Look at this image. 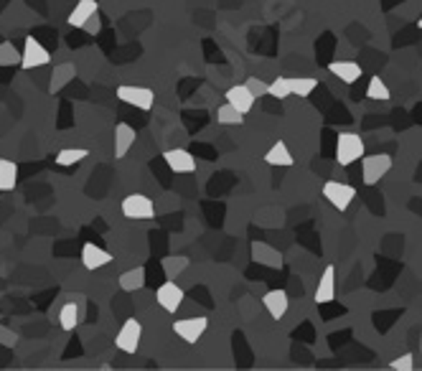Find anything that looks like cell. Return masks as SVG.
Segmentation results:
<instances>
[{"label": "cell", "instance_id": "cell-1", "mask_svg": "<svg viewBox=\"0 0 422 371\" xmlns=\"http://www.w3.org/2000/svg\"><path fill=\"white\" fill-rule=\"evenodd\" d=\"M367 155V145L359 133H338V140H336V160L338 166L349 168L351 163L362 160Z\"/></svg>", "mask_w": 422, "mask_h": 371}, {"label": "cell", "instance_id": "cell-2", "mask_svg": "<svg viewBox=\"0 0 422 371\" xmlns=\"http://www.w3.org/2000/svg\"><path fill=\"white\" fill-rule=\"evenodd\" d=\"M392 155L389 152H374V155H364L362 158V181L367 186H376L379 181L392 171Z\"/></svg>", "mask_w": 422, "mask_h": 371}, {"label": "cell", "instance_id": "cell-3", "mask_svg": "<svg viewBox=\"0 0 422 371\" xmlns=\"http://www.w3.org/2000/svg\"><path fill=\"white\" fill-rule=\"evenodd\" d=\"M323 199L334 206L336 211H349L351 201L356 199V188L349 183H341V181H326L323 183Z\"/></svg>", "mask_w": 422, "mask_h": 371}, {"label": "cell", "instance_id": "cell-4", "mask_svg": "<svg viewBox=\"0 0 422 371\" xmlns=\"http://www.w3.org/2000/svg\"><path fill=\"white\" fill-rule=\"evenodd\" d=\"M209 328V318L206 315H191V318H178L173 323V333L181 341H186V344L196 346L199 341H202V336L206 333Z\"/></svg>", "mask_w": 422, "mask_h": 371}, {"label": "cell", "instance_id": "cell-5", "mask_svg": "<svg viewBox=\"0 0 422 371\" xmlns=\"http://www.w3.org/2000/svg\"><path fill=\"white\" fill-rule=\"evenodd\" d=\"M117 100H122L125 105L135 107V110H153L155 105V92L153 89H147V86H130V84H122L117 86Z\"/></svg>", "mask_w": 422, "mask_h": 371}, {"label": "cell", "instance_id": "cell-6", "mask_svg": "<svg viewBox=\"0 0 422 371\" xmlns=\"http://www.w3.org/2000/svg\"><path fill=\"white\" fill-rule=\"evenodd\" d=\"M122 214L128 216V219H153L155 216V204L150 196H145V193H130V196H125L122 199Z\"/></svg>", "mask_w": 422, "mask_h": 371}, {"label": "cell", "instance_id": "cell-7", "mask_svg": "<svg viewBox=\"0 0 422 371\" xmlns=\"http://www.w3.org/2000/svg\"><path fill=\"white\" fill-rule=\"evenodd\" d=\"M140 338H143V323L138 318H128L120 325L117 336H114V346L122 353H135L140 349Z\"/></svg>", "mask_w": 422, "mask_h": 371}, {"label": "cell", "instance_id": "cell-8", "mask_svg": "<svg viewBox=\"0 0 422 371\" xmlns=\"http://www.w3.org/2000/svg\"><path fill=\"white\" fill-rule=\"evenodd\" d=\"M48 61H51V53H48V48L44 46L41 41H36L34 36H28L26 44H23V51H20V69L31 72V69L46 67Z\"/></svg>", "mask_w": 422, "mask_h": 371}, {"label": "cell", "instance_id": "cell-9", "mask_svg": "<svg viewBox=\"0 0 422 371\" xmlns=\"http://www.w3.org/2000/svg\"><path fill=\"white\" fill-rule=\"evenodd\" d=\"M183 300H186V292H183L181 285H176V282H163L158 290H155V303L161 305L166 313H178L181 311Z\"/></svg>", "mask_w": 422, "mask_h": 371}, {"label": "cell", "instance_id": "cell-10", "mask_svg": "<svg viewBox=\"0 0 422 371\" xmlns=\"http://www.w3.org/2000/svg\"><path fill=\"white\" fill-rule=\"evenodd\" d=\"M262 305H265L270 318L282 320L290 311V295L285 290H280V287H277V290H268L262 295Z\"/></svg>", "mask_w": 422, "mask_h": 371}, {"label": "cell", "instance_id": "cell-11", "mask_svg": "<svg viewBox=\"0 0 422 371\" xmlns=\"http://www.w3.org/2000/svg\"><path fill=\"white\" fill-rule=\"evenodd\" d=\"M163 160L166 166L173 173H194L196 171V158L183 148H171V150L163 152Z\"/></svg>", "mask_w": 422, "mask_h": 371}, {"label": "cell", "instance_id": "cell-12", "mask_svg": "<svg viewBox=\"0 0 422 371\" xmlns=\"http://www.w3.org/2000/svg\"><path fill=\"white\" fill-rule=\"evenodd\" d=\"M97 13H100V3L97 0H79L72 8V13L67 15V23L72 28H84Z\"/></svg>", "mask_w": 422, "mask_h": 371}, {"label": "cell", "instance_id": "cell-13", "mask_svg": "<svg viewBox=\"0 0 422 371\" xmlns=\"http://www.w3.org/2000/svg\"><path fill=\"white\" fill-rule=\"evenodd\" d=\"M329 72L334 74L336 79L343 82V84H356V82L364 77V69L356 64V61H349V59H338V61H331L329 64Z\"/></svg>", "mask_w": 422, "mask_h": 371}, {"label": "cell", "instance_id": "cell-14", "mask_svg": "<svg viewBox=\"0 0 422 371\" xmlns=\"http://www.w3.org/2000/svg\"><path fill=\"white\" fill-rule=\"evenodd\" d=\"M110 262H112V254H110L107 249H102V247L92 245V242H87V245L81 247V265H84V270L89 272L102 270V267H107Z\"/></svg>", "mask_w": 422, "mask_h": 371}, {"label": "cell", "instance_id": "cell-15", "mask_svg": "<svg viewBox=\"0 0 422 371\" xmlns=\"http://www.w3.org/2000/svg\"><path fill=\"white\" fill-rule=\"evenodd\" d=\"M224 100L229 102L232 107H237L242 115H247L252 112V107H255V94L249 92V86L247 84H235V86H229L227 94H224Z\"/></svg>", "mask_w": 422, "mask_h": 371}, {"label": "cell", "instance_id": "cell-16", "mask_svg": "<svg viewBox=\"0 0 422 371\" xmlns=\"http://www.w3.org/2000/svg\"><path fill=\"white\" fill-rule=\"evenodd\" d=\"M135 140H138V133H135V127H130L128 122H120V125L114 127V158L117 160L125 158L130 152V148L135 145Z\"/></svg>", "mask_w": 422, "mask_h": 371}, {"label": "cell", "instance_id": "cell-17", "mask_svg": "<svg viewBox=\"0 0 422 371\" xmlns=\"http://www.w3.org/2000/svg\"><path fill=\"white\" fill-rule=\"evenodd\" d=\"M336 298V270L334 265H329L323 270L321 280H318V287L313 292V300L315 303H331Z\"/></svg>", "mask_w": 422, "mask_h": 371}, {"label": "cell", "instance_id": "cell-18", "mask_svg": "<svg viewBox=\"0 0 422 371\" xmlns=\"http://www.w3.org/2000/svg\"><path fill=\"white\" fill-rule=\"evenodd\" d=\"M265 163H268L270 168H290L295 160H293V152H290V148L285 145L282 140H277L275 145L265 152Z\"/></svg>", "mask_w": 422, "mask_h": 371}, {"label": "cell", "instance_id": "cell-19", "mask_svg": "<svg viewBox=\"0 0 422 371\" xmlns=\"http://www.w3.org/2000/svg\"><path fill=\"white\" fill-rule=\"evenodd\" d=\"M252 259L260 262L265 267H280L282 265V257L277 252L275 247L265 245V242H252Z\"/></svg>", "mask_w": 422, "mask_h": 371}, {"label": "cell", "instance_id": "cell-20", "mask_svg": "<svg viewBox=\"0 0 422 371\" xmlns=\"http://www.w3.org/2000/svg\"><path fill=\"white\" fill-rule=\"evenodd\" d=\"M120 290L122 292H138L145 287V267H133V270L122 272L120 275Z\"/></svg>", "mask_w": 422, "mask_h": 371}, {"label": "cell", "instance_id": "cell-21", "mask_svg": "<svg viewBox=\"0 0 422 371\" xmlns=\"http://www.w3.org/2000/svg\"><path fill=\"white\" fill-rule=\"evenodd\" d=\"M18 183V166L13 160L0 158V191H13Z\"/></svg>", "mask_w": 422, "mask_h": 371}, {"label": "cell", "instance_id": "cell-22", "mask_svg": "<svg viewBox=\"0 0 422 371\" xmlns=\"http://www.w3.org/2000/svg\"><path fill=\"white\" fill-rule=\"evenodd\" d=\"M216 122L219 125H227V127H239L242 122H244V115L237 110V107H232L229 102H224V105L216 110Z\"/></svg>", "mask_w": 422, "mask_h": 371}, {"label": "cell", "instance_id": "cell-23", "mask_svg": "<svg viewBox=\"0 0 422 371\" xmlns=\"http://www.w3.org/2000/svg\"><path fill=\"white\" fill-rule=\"evenodd\" d=\"M59 323L64 331H74L79 325V305L77 303H64L59 311Z\"/></svg>", "mask_w": 422, "mask_h": 371}, {"label": "cell", "instance_id": "cell-24", "mask_svg": "<svg viewBox=\"0 0 422 371\" xmlns=\"http://www.w3.org/2000/svg\"><path fill=\"white\" fill-rule=\"evenodd\" d=\"M290 86H293V94H295V97H301V100H305V97H310V94L315 92V86H318V79H313V77H290Z\"/></svg>", "mask_w": 422, "mask_h": 371}, {"label": "cell", "instance_id": "cell-25", "mask_svg": "<svg viewBox=\"0 0 422 371\" xmlns=\"http://www.w3.org/2000/svg\"><path fill=\"white\" fill-rule=\"evenodd\" d=\"M89 152L84 150V148H64V150L56 152V163L59 166H77V163H81V160L87 158Z\"/></svg>", "mask_w": 422, "mask_h": 371}, {"label": "cell", "instance_id": "cell-26", "mask_svg": "<svg viewBox=\"0 0 422 371\" xmlns=\"http://www.w3.org/2000/svg\"><path fill=\"white\" fill-rule=\"evenodd\" d=\"M367 97L369 100H376V102H387L389 97H392V92H389V86L384 84V79L371 77L367 84Z\"/></svg>", "mask_w": 422, "mask_h": 371}, {"label": "cell", "instance_id": "cell-27", "mask_svg": "<svg viewBox=\"0 0 422 371\" xmlns=\"http://www.w3.org/2000/svg\"><path fill=\"white\" fill-rule=\"evenodd\" d=\"M290 94H293L290 77H277V79L270 82V97H275V100H288Z\"/></svg>", "mask_w": 422, "mask_h": 371}, {"label": "cell", "instance_id": "cell-28", "mask_svg": "<svg viewBox=\"0 0 422 371\" xmlns=\"http://www.w3.org/2000/svg\"><path fill=\"white\" fill-rule=\"evenodd\" d=\"M186 267H188V257H183V254H176V257H166V259H163V270H166L168 278H176V275H181Z\"/></svg>", "mask_w": 422, "mask_h": 371}, {"label": "cell", "instance_id": "cell-29", "mask_svg": "<svg viewBox=\"0 0 422 371\" xmlns=\"http://www.w3.org/2000/svg\"><path fill=\"white\" fill-rule=\"evenodd\" d=\"M13 64H20V53L15 51L11 41H3L0 44V67H13Z\"/></svg>", "mask_w": 422, "mask_h": 371}, {"label": "cell", "instance_id": "cell-30", "mask_svg": "<svg viewBox=\"0 0 422 371\" xmlns=\"http://www.w3.org/2000/svg\"><path fill=\"white\" fill-rule=\"evenodd\" d=\"M69 79H74V67H69V64H64V67H56L54 77H51V92H59L61 86L67 84Z\"/></svg>", "mask_w": 422, "mask_h": 371}, {"label": "cell", "instance_id": "cell-31", "mask_svg": "<svg viewBox=\"0 0 422 371\" xmlns=\"http://www.w3.org/2000/svg\"><path fill=\"white\" fill-rule=\"evenodd\" d=\"M389 369H392V371H412V369H415V356H412V353L395 356L392 361H389Z\"/></svg>", "mask_w": 422, "mask_h": 371}, {"label": "cell", "instance_id": "cell-32", "mask_svg": "<svg viewBox=\"0 0 422 371\" xmlns=\"http://www.w3.org/2000/svg\"><path fill=\"white\" fill-rule=\"evenodd\" d=\"M244 84L249 86V92L255 94L257 100H260V97H265V94H270V84H265V82L257 79V77H249V79L244 82Z\"/></svg>", "mask_w": 422, "mask_h": 371}, {"label": "cell", "instance_id": "cell-33", "mask_svg": "<svg viewBox=\"0 0 422 371\" xmlns=\"http://www.w3.org/2000/svg\"><path fill=\"white\" fill-rule=\"evenodd\" d=\"M84 31H87V34H97V31H100V15H94L87 26H84Z\"/></svg>", "mask_w": 422, "mask_h": 371}, {"label": "cell", "instance_id": "cell-34", "mask_svg": "<svg viewBox=\"0 0 422 371\" xmlns=\"http://www.w3.org/2000/svg\"><path fill=\"white\" fill-rule=\"evenodd\" d=\"M0 338H3V341H6V346H11L15 341V336H11V333H6L3 331V328H0Z\"/></svg>", "mask_w": 422, "mask_h": 371}, {"label": "cell", "instance_id": "cell-35", "mask_svg": "<svg viewBox=\"0 0 422 371\" xmlns=\"http://www.w3.org/2000/svg\"><path fill=\"white\" fill-rule=\"evenodd\" d=\"M417 28H420V31H422V15H420V18H417Z\"/></svg>", "mask_w": 422, "mask_h": 371}]
</instances>
